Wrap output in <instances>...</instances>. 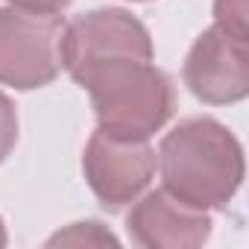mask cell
Returning a JSON list of instances; mask_svg holds the SVG:
<instances>
[{"mask_svg": "<svg viewBox=\"0 0 249 249\" xmlns=\"http://www.w3.org/2000/svg\"><path fill=\"white\" fill-rule=\"evenodd\" d=\"M6 240H9V237H6V226H3V220H0V249L6 246Z\"/></svg>", "mask_w": 249, "mask_h": 249, "instance_id": "12", "label": "cell"}, {"mask_svg": "<svg viewBox=\"0 0 249 249\" xmlns=\"http://www.w3.org/2000/svg\"><path fill=\"white\" fill-rule=\"evenodd\" d=\"M47 246H117V237L108 229H103V223L88 220V223H73L65 231H56L47 240Z\"/></svg>", "mask_w": 249, "mask_h": 249, "instance_id": "8", "label": "cell"}, {"mask_svg": "<svg viewBox=\"0 0 249 249\" xmlns=\"http://www.w3.org/2000/svg\"><path fill=\"white\" fill-rule=\"evenodd\" d=\"M246 15H249V3L246 0H214V24L231 36L249 38V27H246Z\"/></svg>", "mask_w": 249, "mask_h": 249, "instance_id": "9", "label": "cell"}, {"mask_svg": "<svg viewBox=\"0 0 249 249\" xmlns=\"http://www.w3.org/2000/svg\"><path fill=\"white\" fill-rule=\"evenodd\" d=\"M211 226L208 211L182 202L167 188L141 196L126 217L129 237L147 249H196L208 240Z\"/></svg>", "mask_w": 249, "mask_h": 249, "instance_id": "7", "label": "cell"}, {"mask_svg": "<svg viewBox=\"0 0 249 249\" xmlns=\"http://www.w3.org/2000/svg\"><path fill=\"white\" fill-rule=\"evenodd\" d=\"M15 141H18V111L12 100L0 91V164L15 150Z\"/></svg>", "mask_w": 249, "mask_h": 249, "instance_id": "10", "label": "cell"}, {"mask_svg": "<svg viewBox=\"0 0 249 249\" xmlns=\"http://www.w3.org/2000/svg\"><path fill=\"white\" fill-rule=\"evenodd\" d=\"M117 59H153L150 30L135 15L126 9H94L65 24L62 68L73 82Z\"/></svg>", "mask_w": 249, "mask_h": 249, "instance_id": "4", "label": "cell"}, {"mask_svg": "<svg viewBox=\"0 0 249 249\" xmlns=\"http://www.w3.org/2000/svg\"><path fill=\"white\" fill-rule=\"evenodd\" d=\"M182 79L188 91L208 106L240 103L249 94V38L231 36L217 24L191 47Z\"/></svg>", "mask_w": 249, "mask_h": 249, "instance_id": "6", "label": "cell"}, {"mask_svg": "<svg viewBox=\"0 0 249 249\" xmlns=\"http://www.w3.org/2000/svg\"><path fill=\"white\" fill-rule=\"evenodd\" d=\"M164 188L182 202L220 211L243 182V147L214 117H188L170 129L156 153Z\"/></svg>", "mask_w": 249, "mask_h": 249, "instance_id": "1", "label": "cell"}, {"mask_svg": "<svg viewBox=\"0 0 249 249\" xmlns=\"http://www.w3.org/2000/svg\"><path fill=\"white\" fill-rule=\"evenodd\" d=\"M135 3H144V0H135Z\"/></svg>", "mask_w": 249, "mask_h": 249, "instance_id": "13", "label": "cell"}, {"mask_svg": "<svg viewBox=\"0 0 249 249\" xmlns=\"http://www.w3.org/2000/svg\"><path fill=\"white\" fill-rule=\"evenodd\" d=\"M76 85L91 94L100 129L129 141H150L173 117L176 91L153 59H117L94 68Z\"/></svg>", "mask_w": 249, "mask_h": 249, "instance_id": "2", "label": "cell"}, {"mask_svg": "<svg viewBox=\"0 0 249 249\" xmlns=\"http://www.w3.org/2000/svg\"><path fill=\"white\" fill-rule=\"evenodd\" d=\"M9 6H18V9H30V12H50V15H59L71 0H6Z\"/></svg>", "mask_w": 249, "mask_h": 249, "instance_id": "11", "label": "cell"}, {"mask_svg": "<svg viewBox=\"0 0 249 249\" xmlns=\"http://www.w3.org/2000/svg\"><path fill=\"white\" fill-rule=\"evenodd\" d=\"M62 15L0 9V82L15 91L50 85L62 73Z\"/></svg>", "mask_w": 249, "mask_h": 249, "instance_id": "3", "label": "cell"}, {"mask_svg": "<svg viewBox=\"0 0 249 249\" xmlns=\"http://www.w3.org/2000/svg\"><path fill=\"white\" fill-rule=\"evenodd\" d=\"M156 150L150 141H129L97 129L82 153V173L103 208L117 211L135 202L156 176Z\"/></svg>", "mask_w": 249, "mask_h": 249, "instance_id": "5", "label": "cell"}]
</instances>
